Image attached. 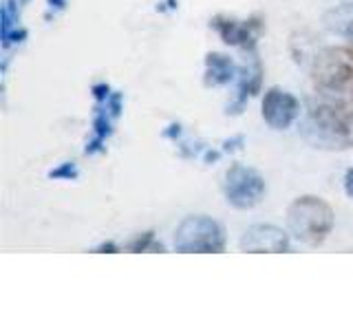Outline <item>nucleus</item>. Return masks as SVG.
I'll return each mask as SVG.
<instances>
[{
  "mask_svg": "<svg viewBox=\"0 0 353 331\" xmlns=\"http://www.w3.org/2000/svg\"><path fill=\"white\" fill-rule=\"evenodd\" d=\"M307 139L320 148L353 146V97L325 95L309 113Z\"/></svg>",
  "mask_w": 353,
  "mask_h": 331,
  "instance_id": "obj_1",
  "label": "nucleus"
},
{
  "mask_svg": "<svg viewBox=\"0 0 353 331\" xmlns=\"http://www.w3.org/2000/svg\"><path fill=\"white\" fill-rule=\"evenodd\" d=\"M336 214L327 201L320 197H298L296 201L287 208V225L290 232L307 245H320L334 230Z\"/></svg>",
  "mask_w": 353,
  "mask_h": 331,
  "instance_id": "obj_2",
  "label": "nucleus"
},
{
  "mask_svg": "<svg viewBox=\"0 0 353 331\" xmlns=\"http://www.w3.org/2000/svg\"><path fill=\"white\" fill-rule=\"evenodd\" d=\"M312 75L323 95L353 97V47L323 49L314 60Z\"/></svg>",
  "mask_w": 353,
  "mask_h": 331,
  "instance_id": "obj_3",
  "label": "nucleus"
},
{
  "mask_svg": "<svg viewBox=\"0 0 353 331\" xmlns=\"http://www.w3.org/2000/svg\"><path fill=\"white\" fill-rule=\"evenodd\" d=\"M174 250L183 254H219L225 250V234L214 219L196 214L183 219L174 232Z\"/></svg>",
  "mask_w": 353,
  "mask_h": 331,
  "instance_id": "obj_4",
  "label": "nucleus"
},
{
  "mask_svg": "<svg viewBox=\"0 0 353 331\" xmlns=\"http://www.w3.org/2000/svg\"><path fill=\"white\" fill-rule=\"evenodd\" d=\"M265 179L254 170L245 168V166H232L225 174V197L228 203L239 210H250L259 205L265 197Z\"/></svg>",
  "mask_w": 353,
  "mask_h": 331,
  "instance_id": "obj_5",
  "label": "nucleus"
},
{
  "mask_svg": "<svg viewBox=\"0 0 353 331\" xmlns=\"http://www.w3.org/2000/svg\"><path fill=\"white\" fill-rule=\"evenodd\" d=\"M301 115V102L292 95L283 91V88L274 86L263 97V119L265 124L274 130L290 128Z\"/></svg>",
  "mask_w": 353,
  "mask_h": 331,
  "instance_id": "obj_6",
  "label": "nucleus"
},
{
  "mask_svg": "<svg viewBox=\"0 0 353 331\" xmlns=\"http://www.w3.org/2000/svg\"><path fill=\"white\" fill-rule=\"evenodd\" d=\"M241 250L243 252H268V254H279L290 250V237L276 225H254L250 228L241 239Z\"/></svg>",
  "mask_w": 353,
  "mask_h": 331,
  "instance_id": "obj_7",
  "label": "nucleus"
},
{
  "mask_svg": "<svg viewBox=\"0 0 353 331\" xmlns=\"http://www.w3.org/2000/svg\"><path fill=\"white\" fill-rule=\"evenodd\" d=\"M212 25L228 44H239V47H254L256 33L261 29L259 22H241V20H223V18H216Z\"/></svg>",
  "mask_w": 353,
  "mask_h": 331,
  "instance_id": "obj_8",
  "label": "nucleus"
},
{
  "mask_svg": "<svg viewBox=\"0 0 353 331\" xmlns=\"http://www.w3.org/2000/svg\"><path fill=\"white\" fill-rule=\"evenodd\" d=\"M205 84L208 86H219V84H228L232 77L236 75V66L232 62L228 55H221V53H210L205 58Z\"/></svg>",
  "mask_w": 353,
  "mask_h": 331,
  "instance_id": "obj_9",
  "label": "nucleus"
},
{
  "mask_svg": "<svg viewBox=\"0 0 353 331\" xmlns=\"http://www.w3.org/2000/svg\"><path fill=\"white\" fill-rule=\"evenodd\" d=\"M345 190H347V194L353 199V168L347 172V177H345Z\"/></svg>",
  "mask_w": 353,
  "mask_h": 331,
  "instance_id": "obj_10",
  "label": "nucleus"
},
{
  "mask_svg": "<svg viewBox=\"0 0 353 331\" xmlns=\"http://www.w3.org/2000/svg\"><path fill=\"white\" fill-rule=\"evenodd\" d=\"M345 36H347V40L351 42V47H353V22L347 27V31H345Z\"/></svg>",
  "mask_w": 353,
  "mask_h": 331,
  "instance_id": "obj_11",
  "label": "nucleus"
},
{
  "mask_svg": "<svg viewBox=\"0 0 353 331\" xmlns=\"http://www.w3.org/2000/svg\"><path fill=\"white\" fill-rule=\"evenodd\" d=\"M51 3H53L55 7H60V9L64 7V0H51Z\"/></svg>",
  "mask_w": 353,
  "mask_h": 331,
  "instance_id": "obj_12",
  "label": "nucleus"
}]
</instances>
